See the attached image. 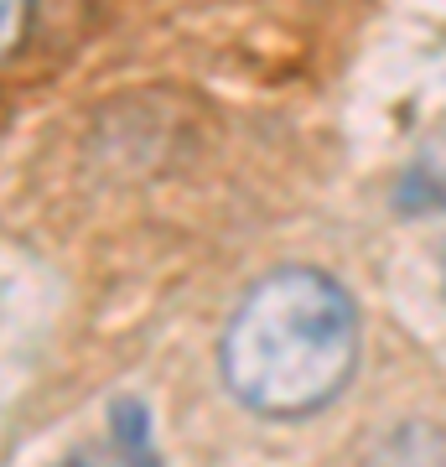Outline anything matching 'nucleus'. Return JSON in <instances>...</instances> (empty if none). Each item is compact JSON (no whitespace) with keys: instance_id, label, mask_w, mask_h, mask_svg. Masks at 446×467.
Masks as SVG:
<instances>
[{"instance_id":"nucleus-3","label":"nucleus","mask_w":446,"mask_h":467,"mask_svg":"<svg viewBox=\"0 0 446 467\" xmlns=\"http://www.w3.org/2000/svg\"><path fill=\"white\" fill-rule=\"evenodd\" d=\"M364 467H446V426L399 420L368 447Z\"/></svg>"},{"instance_id":"nucleus-2","label":"nucleus","mask_w":446,"mask_h":467,"mask_svg":"<svg viewBox=\"0 0 446 467\" xmlns=\"http://www.w3.org/2000/svg\"><path fill=\"white\" fill-rule=\"evenodd\" d=\"M57 467H161L150 447V410L140 400L109 405V447H78Z\"/></svg>"},{"instance_id":"nucleus-1","label":"nucleus","mask_w":446,"mask_h":467,"mask_svg":"<svg viewBox=\"0 0 446 467\" xmlns=\"http://www.w3.org/2000/svg\"><path fill=\"white\" fill-rule=\"evenodd\" d=\"M358 368V306L327 270L281 265L249 285L218 337V374L264 420L316 416Z\"/></svg>"},{"instance_id":"nucleus-5","label":"nucleus","mask_w":446,"mask_h":467,"mask_svg":"<svg viewBox=\"0 0 446 467\" xmlns=\"http://www.w3.org/2000/svg\"><path fill=\"white\" fill-rule=\"evenodd\" d=\"M36 16H42V0H0V42H5V57H16L26 47Z\"/></svg>"},{"instance_id":"nucleus-7","label":"nucleus","mask_w":446,"mask_h":467,"mask_svg":"<svg viewBox=\"0 0 446 467\" xmlns=\"http://www.w3.org/2000/svg\"><path fill=\"white\" fill-rule=\"evenodd\" d=\"M441 291H446V254H441Z\"/></svg>"},{"instance_id":"nucleus-6","label":"nucleus","mask_w":446,"mask_h":467,"mask_svg":"<svg viewBox=\"0 0 446 467\" xmlns=\"http://www.w3.org/2000/svg\"><path fill=\"white\" fill-rule=\"evenodd\" d=\"M109 0H42V26L47 32H78V26H88V21L99 16Z\"/></svg>"},{"instance_id":"nucleus-4","label":"nucleus","mask_w":446,"mask_h":467,"mask_svg":"<svg viewBox=\"0 0 446 467\" xmlns=\"http://www.w3.org/2000/svg\"><path fill=\"white\" fill-rule=\"evenodd\" d=\"M395 208L399 213H446V140L426 146L420 156L405 161L395 182Z\"/></svg>"}]
</instances>
